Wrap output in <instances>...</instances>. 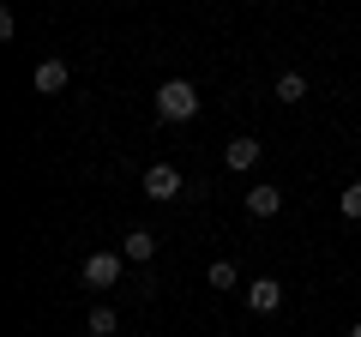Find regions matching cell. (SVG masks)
Returning <instances> with one entry per match:
<instances>
[{
	"mask_svg": "<svg viewBox=\"0 0 361 337\" xmlns=\"http://www.w3.org/2000/svg\"><path fill=\"white\" fill-rule=\"evenodd\" d=\"M121 259H127V253H85V283L90 289H115L121 283Z\"/></svg>",
	"mask_w": 361,
	"mask_h": 337,
	"instance_id": "obj_2",
	"label": "cell"
},
{
	"mask_svg": "<svg viewBox=\"0 0 361 337\" xmlns=\"http://www.w3.org/2000/svg\"><path fill=\"white\" fill-rule=\"evenodd\" d=\"M121 253H127L133 265H145V259H151V253H157V235H151V229H133L127 241H121Z\"/></svg>",
	"mask_w": 361,
	"mask_h": 337,
	"instance_id": "obj_8",
	"label": "cell"
},
{
	"mask_svg": "<svg viewBox=\"0 0 361 337\" xmlns=\"http://www.w3.org/2000/svg\"><path fill=\"white\" fill-rule=\"evenodd\" d=\"M247 211H253V217H277V211H283V193H277L271 181L247 187Z\"/></svg>",
	"mask_w": 361,
	"mask_h": 337,
	"instance_id": "obj_5",
	"label": "cell"
},
{
	"mask_svg": "<svg viewBox=\"0 0 361 337\" xmlns=\"http://www.w3.org/2000/svg\"><path fill=\"white\" fill-rule=\"evenodd\" d=\"M223 157H229V168H235V175H247V168H253L259 157H265V145H259V139H229V151H223Z\"/></svg>",
	"mask_w": 361,
	"mask_h": 337,
	"instance_id": "obj_7",
	"label": "cell"
},
{
	"mask_svg": "<svg viewBox=\"0 0 361 337\" xmlns=\"http://www.w3.org/2000/svg\"><path fill=\"white\" fill-rule=\"evenodd\" d=\"M337 205H343V217H361V181H349V187H343V199H337Z\"/></svg>",
	"mask_w": 361,
	"mask_h": 337,
	"instance_id": "obj_12",
	"label": "cell"
},
{
	"mask_svg": "<svg viewBox=\"0 0 361 337\" xmlns=\"http://www.w3.org/2000/svg\"><path fill=\"white\" fill-rule=\"evenodd\" d=\"M187 187H180V168H169V163H151L145 168V199H180Z\"/></svg>",
	"mask_w": 361,
	"mask_h": 337,
	"instance_id": "obj_3",
	"label": "cell"
},
{
	"mask_svg": "<svg viewBox=\"0 0 361 337\" xmlns=\"http://www.w3.org/2000/svg\"><path fill=\"white\" fill-rule=\"evenodd\" d=\"M211 283H217V289H235V283H241V271H235V259H217V265H211Z\"/></svg>",
	"mask_w": 361,
	"mask_h": 337,
	"instance_id": "obj_11",
	"label": "cell"
},
{
	"mask_svg": "<svg viewBox=\"0 0 361 337\" xmlns=\"http://www.w3.org/2000/svg\"><path fill=\"white\" fill-rule=\"evenodd\" d=\"M307 97V78L301 73H277V103H301Z\"/></svg>",
	"mask_w": 361,
	"mask_h": 337,
	"instance_id": "obj_9",
	"label": "cell"
},
{
	"mask_svg": "<svg viewBox=\"0 0 361 337\" xmlns=\"http://www.w3.org/2000/svg\"><path fill=\"white\" fill-rule=\"evenodd\" d=\"M247 307H253V313H277V307H283L277 277H253V283H247Z\"/></svg>",
	"mask_w": 361,
	"mask_h": 337,
	"instance_id": "obj_4",
	"label": "cell"
},
{
	"mask_svg": "<svg viewBox=\"0 0 361 337\" xmlns=\"http://www.w3.org/2000/svg\"><path fill=\"white\" fill-rule=\"evenodd\" d=\"M66 78H73V73H66V61H37V91L42 97H61Z\"/></svg>",
	"mask_w": 361,
	"mask_h": 337,
	"instance_id": "obj_6",
	"label": "cell"
},
{
	"mask_svg": "<svg viewBox=\"0 0 361 337\" xmlns=\"http://www.w3.org/2000/svg\"><path fill=\"white\" fill-rule=\"evenodd\" d=\"M85 331L90 337H115V307H90L85 313Z\"/></svg>",
	"mask_w": 361,
	"mask_h": 337,
	"instance_id": "obj_10",
	"label": "cell"
},
{
	"mask_svg": "<svg viewBox=\"0 0 361 337\" xmlns=\"http://www.w3.org/2000/svg\"><path fill=\"white\" fill-rule=\"evenodd\" d=\"M343 337H361V319H355V325H349V331H343Z\"/></svg>",
	"mask_w": 361,
	"mask_h": 337,
	"instance_id": "obj_13",
	"label": "cell"
},
{
	"mask_svg": "<svg viewBox=\"0 0 361 337\" xmlns=\"http://www.w3.org/2000/svg\"><path fill=\"white\" fill-rule=\"evenodd\" d=\"M199 115V91L187 78H163L157 85V121H193Z\"/></svg>",
	"mask_w": 361,
	"mask_h": 337,
	"instance_id": "obj_1",
	"label": "cell"
}]
</instances>
